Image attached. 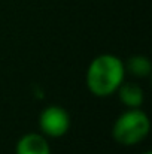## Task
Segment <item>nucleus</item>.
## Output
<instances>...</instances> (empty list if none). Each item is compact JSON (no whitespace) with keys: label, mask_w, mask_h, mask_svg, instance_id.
<instances>
[{"label":"nucleus","mask_w":152,"mask_h":154,"mask_svg":"<svg viewBox=\"0 0 152 154\" xmlns=\"http://www.w3.org/2000/svg\"><path fill=\"white\" fill-rule=\"evenodd\" d=\"M124 61L113 54L97 55L87 69V87L99 97H107L116 93L124 82Z\"/></svg>","instance_id":"f257e3e1"},{"label":"nucleus","mask_w":152,"mask_h":154,"mask_svg":"<svg viewBox=\"0 0 152 154\" xmlns=\"http://www.w3.org/2000/svg\"><path fill=\"white\" fill-rule=\"evenodd\" d=\"M149 129L151 123L146 112L140 108H128L116 118L112 136L121 145H136L148 136Z\"/></svg>","instance_id":"f03ea898"},{"label":"nucleus","mask_w":152,"mask_h":154,"mask_svg":"<svg viewBox=\"0 0 152 154\" xmlns=\"http://www.w3.org/2000/svg\"><path fill=\"white\" fill-rule=\"evenodd\" d=\"M39 127L43 135L51 138H60L66 135L70 129V115L64 108L51 105L40 112Z\"/></svg>","instance_id":"7ed1b4c3"},{"label":"nucleus","mask_w":152,"mask_h":154,"mask_svg":"<svg viewBox=\"0 0 152 154\" xmlns=\"http://www.w3.org/2000/svg\"><path fill=\"white\" fill-rule=\"evenodd\" d=\"M15 154H51V148L43 135L27 133L18 139Z\"/></svg>","instance_id":"20e7f679"},{"label":"nucleus","mask_w":152,"mask_h":154,"mask_svg":"<svg viewBox=\"0 0 152 154\" xmlns=\"http://www.w3.org/2000/svg\"><path fill=\"white\" fill-rule=\"evenodd\" d=\"M116 91L119 94L121 102L127 108H140L143 103V99H145L142 87L137 84H133V82H130V84L122 82Z\"/></svg>","instance_id":"39448f33"},{"label":"nucleus","mask_w":152,"mask_h":154,"mask_svg":"<svg viewBox=\"0 0 152 154\" xmlns=\"http://www.w3.org/2000/svg\"><path fill=\"white\" fill-rule=\"evenodd\" d=\"M124 66H125V70H128L131 75L139 76V78L148 76L152 70L151 61L145 55H131L128 58L127 64H124Z\"/></svg>","instance_id":"423d86ee"},{"label":"nucleus","mask_w":152,"mask_h":154,"mask_svg":"<svg viewBox=\"0 0 152 154\" xmlns=\"http://www.w3.org/2000/svg\"><path fill=\"white\" fill-rule=\"evenodd\" d=\"M143 154H152V153H151V151H145Z\"/></svg>","instance_id":"0eeeda50"}]
</instances>
